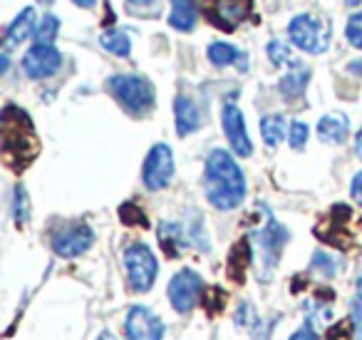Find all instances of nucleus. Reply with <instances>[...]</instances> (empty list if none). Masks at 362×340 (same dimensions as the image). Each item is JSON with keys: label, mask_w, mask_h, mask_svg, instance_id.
Returning <instances> with one entry per match:
<instances>
[{"label": "nucleus", "mask_w": 362, "mask_h": 340, "mask_svg": "<svg viewBox=\"0 0 362 340\" xmlns=\"http://www.w3.org/2000/svg\"><path fill=\"white\" fill-rule=\"evenodd\" d=\"M62 67V52L55 45H33L23 57V70L33 80L52 77Z\"/></svg>", "instance_id": "9d476101"}, {"label": "nucleus", "mask_w": 362, "mask_h": 340, "mask_svg": "<svg viewBox=\"0 0 362 340\" xmlns=\"http://www.w3.org/2000/svg\"><path fill=\"white\" fill-rule=\"evenodd\" d=\"M204 191L211 206L231 211L246 199V176L226 149H214L204 169Z\"/></svg>", "instance_id": "f257e3e1"}, {"label": "nucleus", "mask_w": 362, "mask_h": 340, "mask_svg": "<svg viewBox=\"0 0 362 340\" xmlns=\"http://www.w3.org/2000/svg\"><path fill=\"white\" fill-rule=\"evenodd\" d=\"M256 241H258V246H261V251H263L266 266L271 268V266H276L283 244L288 241V231L283 229V226L278 224L273 216H268V224L261 226V229L256 231Z\"/></svg>", "instance_id": "ddd939ff"}, {"label": "nucleus", "mask_w": 362, "mask_h": 340, "mask_svg": "<svg viewBox=\"0 0 362 340\" xmlns=\"http://www.w3.org/2000/svg\"><path fill=\"white\" fill-rule=\"evenodd\" d=\"M75 6H80V8H92L97 3V0H72Z\"/></svg>", "instance_id": "c9c22d12"}, {"label": "nucleus", "mask_w": 362, "mask_h": 340, "mask_svg": "<svg viewBox=\"0 0 362 340\" xmlns=\"http://www.w3.org/2000/svg\"><path fill=\"white\" fill-rule=\"evenodd\" d=\"M345 35H347V42L357 50H362V11L350 16L347 21V28H345Z\"/></svg>", "instance_id": "a878e982"}, {"label": "nucleus", "mask_w": 362, "mask_h": 340, "mask_svg": "<svg viewBox=\"0 0 362 340\" xmlns=\"http://www.w3.org/2000/svg\"><path fill=\"white\" fill-rule=\"evenodd\" d=\"M57 33H60V21L47 13V16L40 18V23L35 26V33H33L35 45H52V40L57 38Z\"/></svg>", "instance_id": "5701e85b"}, {"label": "nucleus", "mask_w": 362, "mask_h": 340, "mask_svg": "<svg viewBox=\"0 0 362 340\" xmlns=\"http://www.w3.org/2000/svg\"><path fill=\"white\" fill-rule=\"evenodd\" d=\"M119 219L124 221L127 226H139V224L146 226V216L141 214V211L136 209L134 204H124V206H122V209H119Z\"/></svg>", "instance_id": "c85d7f7f"}, {"label": "nucleus", "mask_w": 362, "mask_h": 340, "mask_svg": "<svg viewBox=\"0 0 362 340\" xmlns=\"http://www.w3.org/2000/svg\"><path fill=\"white\" fill-rule=\"evenodd\" d=\"M209 60H211L214 67L236 65V67H241V72L248 70L246 52H241L238 47L228 45V42H211V45H209Z\"/></svg>", "instance_id": "f3484780"}, {"label": "nucleus", "mask_w": 362, "mask_h": 340, "mask_svg": "<svg viewBox=\"0 0 362 340\" xmlns=\"http://www.w3.org/2000/svg\"><path fill=\"white\" fill-rule=\"evenodd\" d=\"M355 152H357V157L362 159V130L357 132V137H355Z\"/></svg>", "instance_id": "f704fd0d"}, {"label": "nucleus", "mask_w": 362, "mask_h": 340, "mask_svg": "<svg viewBox=\"0 0 362 340\" xmlns=\"http://www.w3.org/2000/svg\"><path fill=\"white\" fill-rule=\"evenodd\" d=\"M352 325H355L357 340H362V295L360 293L352 300Z\"/></svg>", "instance_id": "c756f323"}, {"label": "nucleus", "mask_w": 362, "mask_h": 340, "mask_svg": "<svg viewBox=\"0 0 362 340\" xmlns=\"http://www.w3.org/2000/svg\"><path fill=\"white\" fill-rule=\"evenodd\" d=\"M110 92L115 100L132 115H146L154 107V87L139 75H115L110 77Z\"/></svg>", "instance_id": "7ed1b4c3"}, {"label": "nucleus", "mask_w": 362, "mask_h": 340, "mask_svg": "<svg viewBox=\"0 0 362 340\" xmlns=\"http://www.w3.org/2000/svg\"><path fill=\"white\" fill-rule=\"evenodd\" d=\"M0 140H3V157L13 169L28 166L40 152L30 117L13 105H8L0 117Z\"/></svg>", "instance_id": "f03ea898"}, {"label": "nucleus", "mask_w": 362, "mask_h": 340, "mask_svg": "<svg viewBox=\"0 0 362 340\" xmlns=\"http://www.w3.org/2000/svg\"><path fill=\"white\" fill-rule=\"evenodd\" d=\"M171 176H174V154H171L169 144H154L144 159L141 181L149 191H159L169 186Z\"/></svg>", "instance_id": "0eeeda50"}, {"label": "nucleus", "mask_w": 362, "mask_h": 340, "mask_svg": "<svg viewBox=\"0 0 362 340\" xmlns=\"http://www.w3.org/2000/svg\"><path fill=\"white\" fill-rule=\"evenodd\" d=\"M288 35H291L293 45L298 50L310 52V55H320L330 45V26L322 18L310 16V13L293 18L291 26H288Z\"/></svg>", "instance_id": "20e7f679"}, {"label": "nucleus", "mask_w": 362, "mask_h": 340, "mask_svg": "<svg viewBox=\"0 0 362 340\" xmlns=\"http://www.w3.org/2000/svg\"><path fill=\"white\" fill-rule=\"evenodd\" d=\"M347 70H350L352 75H360V77H362V60H357V62H350V65H347Z\"/></svg>", "instance_id": "72a5a7b5"}, {"label": "nucleus", "mask_w": 362, "mask_h": 340, "mask_svg": "<svg viewBox=\"0 0 362 340\" xmlns=\"http://www.w3.org/2000/svg\"><path fill=\"white\" fill-rule=\"evenodd\" d=\"M350 135V120L342 112H330V115H322L317 122V137H320L325 144H342Z\"/></svg>", "instance_id": "2eb2a0df"}, {"label": "nucleus", "mask_w": 362, "mask_h": 340, "mask_svg": "<svg viewBox=\"0 0 362 340\" xmlns=\"http://www.w3.org/2000/svg\"><path fill=\"white\" fill-rule=\"evenodd\" d=\"M127 3H129V8H146L151 3H156V0H127Z\"/></svg>", "instance_id": "473e14b6"}, {"label": "nucleus", "mask_w": 362, "mask_h": 340, "mask_svg": "<svg viewBox=\"0 0 362 340\" xmlns=\"http://www.w3.org/2000/svg\"><path fill=\"white\" fill-rule=\"evenodd\" d=\"M357 293L362 295V276H360V280H357Z\"/></svg>", "instance_id": "4c0bfd02"}, {"label": "nucleus", "mask_w": 362, "mask_h": 340, "mask_svg": "<svg viewBox=\"0 0 362 340\" xmlns=\"http://www.w3.org/2000/svg\"><path fill=\"white\" fill-rule=\"evenodd\" d=\"M248 11H251V0H206V16L211 18L214 26L226 33L246 21Z\"/></svg>", "instance_id": "9b49d317"}, {"label": "nucleus", "mask_w": 362, "mask_h": 340, "mask_svg": "<svg viewBox=\"0 0 362 340\" xmlns=\"http://www.w3.org/2000/svg\"><path fill=\"white\" fill-rule=\"evenodd\" d=\"M204 288V278L192 268H181L179 273H174L169 283V300L174 305L176 313H189L194 310V305L199 303V295Z\"/></svg>", "instance_id": "6e6552de"}, {"label": "nucleus", "mask_w": 362, "mask_h": 340, "mask_svg": "<svg viewBox=\"0 0 362 340\" xmlns=\"http://www.w3.org/2000/svg\"><path fill=\"white\" fill-rule=\"evenodd\" d=\"M13 219H16L18 226H25L28 219H30V201H28L25 186L21 184L13 189Z\"/></svg>", "instance_id": "b1692460"}, {"label": "nucleus", "mask_w": 362, "mask_h": 340, "mask_svg": "<svg viewBox=\"0 0 362 340\" xmlns=\"http://www.w3.org/2000/svg\"><path fill=\"white\" fill-rule=\"evenodd\" d=\"M156 236H159V244L164 246V251L169 256L184 254L187 244L192 241L187 234H184V229H181L179 224H174V221H164V224H159V231H156Z\"/></svg>", "instance_id": "a211bd4d"}, {"label": "nucleus", "mask_w": 362, "mask_h": 340, "mask_svg": "<svg viewBox=\"0 0 362 340\" xmlns=\"http://www.w3.org/2000/svg\"><path fill=\"white\" fill-rule=\"evenodd\" d=\"M124 268L132 290H136V293H146L154 285L156 273H159L156 256L151 254V249L146 244H132L124 251Z\"/></svg>", "instance_id": "39448f33"}, {"label": "nucleus", "mask_w": 362, "mask_h": 340, "mask_svg": "<svg viewBox=\"0 0 362 340\" xmlns=\"http://www.w3.org/2000/svg\"><path fill=\"white\" fill-rule=\"evenodd\" d=\"M92 244H95V231L87 224H82V221L60 226V229L52 234V251H55L57 256H62V259H77V256L85 254Z\"/></svg>", "instance_id": "423d86ee"}, {"label": "nucleus", "mask_w": 362, "mask_h": 340, "mask_svg": "<svg viewBox=\"0 0 362 340\" xmlns=\"http://www.w3.org/2000/svg\"><path fill=\"white\" fill-rule=\"evenodd\" d=\"M313 268H315L317 273L327 276V278L337 273V264H335V259H332V256H327V254H322V251H317V254L313 256Z\"/></svg>", "instance_id": "cd10ccee"}, {"label": "nucleus", "mask_w": 362, "mask_h": 340, "mask_svg": "<svg viewBox=\"0 0 362 340\" xmlns=\"http://www.w3.org/2000/svg\"><path fill=\"white\" fill-rule=\"evenodd\" d=\"M40 3H52V0H40Z\"/></svg>", "instance_id": "58836bf2"}, {"label": "nucleus", "mask_w": 362, "mask_h": 340, "mask_svg": "<svg viewBox=\"0 0 362 340\" xmlns=\"http://www.w3.org/2000/svg\"><path fill=\"white\" fill-rule=\"evenodd\" d=\"M350 194H352V199H355L357 204L362 206V171H357V174L352 176V184H350Z\"/></svg>", "instance_id": "7c9ffc66"}, {"label": "nucleus", "mask_w": 362, "mask_h": 340, "mask_svg": "<svg viewBox=\"0 0 362 340\" xmlns=\"http://www.w3.org/2000/svg\"><path fill=\"white\" fill-rule=\"evenodd\" d=\"M291 340H317V333L310 325H303V328H298L296 333L291 335Z\"/></svg>", "instance_id": "2f4dec72"}, {"label": "nucleus", "mask_w": 362, "mask_h": 340, "mask_svg": "<svg viewBox=\"0 0 362 340\" xmlns=\"http://www.w3.org/2000/svg\"><path fill=\"white\" fill-rule=\"evenodd\" d=\"M33 21H35V11H33V8H23L21 16L13 21V26L8 28V33H6V40H3L6 50L18 47L28 35H30V33H35L33 30Z\"/></svg>", "instance_id": "6ab92c4d"}, {"label": "nucleus", "mask_w": 362, "mask_h": 340, "mask_svg": "<svg viewBox=\"0 0 362 340\" xmlns=\"http://www.w3.org/2000/svg\"><path fill=\"white\" fill-rule=\"evenodd\" d=\"M97 340H117V338H115V335H112V333H102Z\"/></svg>", "instance_id": "e433bc0d"}, {"label": "nucleus", "mask_w": 362, "mask_h": 340, "mask_svg": "<svg viewBox=\"0 0 362 340\" xmlns=\"http://www.w3.org/2000/svg\"><path fill=\"white\" fill-rule=\"evenodd\" d=\"M127 340H161L164 338V323L156 313H151L144 305L129 308L124 320Z\"/></svg>", "instance_id": "1a4fd4ad"}, {"label": "nucleus", "mask_w": 362, "mask_h": 340, "mask_svg": "<svg viewBox=\"0 0 362 340\" xmlns=\"http://www.w3.org/2000/svg\"><path fill=\"white\" fill-rule=\"evenodd\" d=\"M308 135H310V132H308L305 122L296 120L291 125V130H288V142H291L293 149H303V147H305V142H308Z\"/></svg>", "instance_id": "bb28decb"}, {"label": "nucleus", "mask_w": 362, "mask_h": 340, "mask_svg": "<svg viewBox=\"0 0 362 340\" xmlns=\"http://www.w3.org/2000/svg\"><path fill=\"white\" fill-rule=\"evenodd\" d=\"M199 11L194 0H171L169 26L179 33H192L197 28Z\"/></svg>", "instance_id": "dca6fc26"}, {"label": "nucleus", "mask_w": 362, "mask_h": 340, "mask_svg": "<svg viewBox=\"0 0 362 340\" xmlns=\"http://www.w3.org/2000/svg\"><path fill=\"white\" fill-rule=\"evenodd\" d=\"M268 57L276 67H296L298 62L293 60L291 47L286 45L283 40H271L268 42Z\"/></svg>", "instance_id": "393cba45"}, {"label": "nucleus", "mask_w": 362, "mask_h": 340, "mask_svg": "<svg viewBox=\"0 0 362 340\" xmlns=\"http://www.w3.org/2000/svg\"><path fill=\"white\" fill-rule=\"evenodd\" d=\"M221 122H223V132H226L233 152H236L238 157H251L253 144H251V137H248V130H246V120H243V112L238 110L233 102H226V105H223Z\"/></svg>", "instance_id": "f8f14e48"}, {"label": "nucleus", "mask_w": 362, "mask_h": 340, "mask_svg": "<svg viewBox=\"0 0 362 340\" xmlns=\"http://www.w3.org/2000/svg\"><path fill=\"white\" fill-rule=\"evenodd\" d=\"M308 80H310V70L298 62L296 67H291V72H288V75L281 77V82H278V90H281V95L286 97V100H296V97H300L303 92H305Z\"/></svg>", "instance_id": "aec40b11"}, {"label": "nucleus", "mask_w": 362, "mask_h": 340, "mask_svg": "<svg viewBox=\"0 0 362 340\" xmlns=\"http://www.w3.org/2000/svg\"><path fill=\"white\" fill-rule=\"evenodd\" d=\"M100 45L105 47L107 52H112V55H117V57H127L129 55V50H132V40H129V35H127V30H107V33H102L100 35Z\"/></svg>", "instance_id": "412c9836"}, {"label": "nucleus", "mask_w": 362, "mask_h": 340, "mask_svg": "<svg viewBox=\"0 0 362 340\" xmlns=\"http://www.w3.org/2000/svg\"><path fill=\"white\" fill-rule=\"evenodd\" d=\"M261 135H263V142L268 147H278L283 140H286V120L281 115H268L261 120Z\"/></svg>", "instance_id": "4be33fe9"}, {"label": "nucleus", "mask_w": 362, "mask_h": 340, "mask_svg": "<svg viewBox=\"0 0 362 340\" xmlns=\"http://www.w3.org/2000/svg\"><path fill=\"white\" fill-rule=\"evenodd\" d=\"M174 120H176V135L189 137L192 132H197L202 127V112L194 105V100H189L187 95H179L174 100Z\"/></svg>", "instance_id": "4468645a"}]
</instances>
